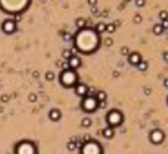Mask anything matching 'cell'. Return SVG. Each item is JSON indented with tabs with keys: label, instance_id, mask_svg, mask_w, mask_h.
<instances>
[{
	"label": "cell",
	"instance_id": "f1b7e54d",
	"mask_svg": "<svg viewBox=\"0 0 168 154\" xmlns=\"http://www.w3.org/2000/svg\"><path fill=\"white\" fill-rule=\"evenodd\" d=\"M134 22H136V24H140V22H142V16H140V15H136V16H134Z\"/></svg>",
	"mask_w": 168,
	"mask_h": 154
},
{
	"label": "cell",
	"instance_id": "30bf717a",
	"mask_svg": "<svg viewBox=\"0 0 168 154\" xmlns=\"http://www.w3.org/2000/svg\"><path fill=\"white\" fill-rule=\"evenodd\" d=\"M128 62H130V65L137 66L140 62H142V56H140V53H137V52L130 53V55H128Z\"/></svg>",
	"mask_w": 168,
	"mask_h": 154
},
{
	"label": "cell",
	"instance_id": "d6986e66",
	"mask_svg": "<svg viewBox=\"0 0 168 154\" xmlns=\"http://www.w3.org/2000/svg\"><path fill=\"white\" fill-rule=\"evenodd\" d=\"M68 150H69V151H75V150H77V144H75L74 140H71V141L68 143Z\"/></svg>",
	"mask_w": 168,
	"mask_h": 154
},
{
	"label": "cell",
	"instance_id": "836d02e7",
	"mask_svg": "<svg viewBox=\"0 0 168 154\" xmlns=\"http://www.w3.org/2000/svg\"><path fill=\"white\" fill-rule=\"evenodd\" d=\"M8 100H9V96H2V101H3V103H6Z\"/></svg>",
	"mask_w": 168,
	"mask_h": 154
},
{
	"label": "cell",
	"instance_id": "3957f363",
	"mask_svg": "<svg viewBox=\"0 0 168 154\" xmlns=\"http://www.w3.org/2000/svg\"><path fill=\"white\" fill-rule=\"evenodd\" d=\"M80 153L81 154H102V147L99 145V143L96 141H86L83 144V147L80 148Z\"/></svg>",
	"mask_w": 168,
	"mask_h": 154
},
{
	"label": "cell",
	"instance_id": "4dcf8cb0",
	"mask_svg": "<svg viewBox=\"0 0 168 154\" xmlns=\"http://www.w3.org/2000/svg\"><path fill=\"white\" fill-rule=\"evenodd\" d=\"M161 27H162L164 30H165V28H168V19H167V21H162V22H161Z\"/></svg>",
	"mask_w": 168,
	"mask_h": 154
},
{
	"label": "cell",
	"instance_id": "d4e9b609",
	"mask_svg": "<svg viewBox=\"0 0 168 154\" xmlns=\"http://www.w3.org/2000/svg\"><path fill=\"white\" fill-rule=\"evenodd\" d=\"M134 3H136V6H137V8H143L146 2H145V0H136Z\"/></svg>",
	"mask_w": 168,
	"mask_h": 154
},
{
	"label": "cell",
	"instance_id": "44dd1931",
	"mask_svg": "<svg viewBox=\"0 0 168 154\" xmlns=\"http://www.w3.org/2000/svg\"><path fill=\"white\" fill-rule=\"evenodd\" d=\"M71 56H72V52H71V50H64V52H62V57H64L65 60H68Z\"/></svg>",
	"mask_w": 168,
	"mask_h": 154
},
{
	"label": "cell",
	"instance_id": "277c9868",
	"mask_svg": "<svg viewBox=\"0 0 168 154\" xmlns=\"http://www.w3.org/2000/svg\"><path fill=\"white\" fill-rule=\"evenodd\" d=\"M15 154H37V148L31 141H21L15 147Z\"/></svg>",
	"mask_w": 168,
	"mask_h": 154
},
{
	"label": "cell",
	"instance_id": "2e32d148",
	"mask_svg": "<svg viewBox=\"0 0 168 154\" xmlns=\"http://www.w3.org/2000/svg\"><path fill=\"white\" fill-rule=\"evenodd\" d=\"M106 31V24H103V22H99L97 25H96V33H105Z\"/></svg>",
	"mask_w": 168,
	"mask_h": 154
},
{
	"label": "cell",
	"instance_id": "4fadbf2b",
	"mask_svg": "<svg viewBox=\"0 0 168 154\" xmlns=\"http://www.w3.org/2000/svg\"><path fill=\"white\" fill-rule=\"evenodd\" d=\"M102 135H103L106 140H111L112 137L115 135V131H114V128L108 126V128H103V129H102Z\"/></svg>",
	"mask_w": 168,
	"mask_h": 154
},
{
	"label": "cell",
	"instance_id": "9c48e42d",
	"mask_svg": "<svg viewBox=\"0 0 168 154\" xmlns=\"http://www.w3.org/2000/svg\"><path fill=\"white\" fill-rule=\"evenodd\" d=\"M68 65H69V69L75 71V69H78L80 66H81V59H80L78 56L72 55L69 59H68Z\"/></svg>",
	"mask_w": 168,
	"mask_h": 154
},
{
	"label": "cell",
	"instance_id": "83f0119b",
	"mask_svg": "<svg viewBox=\"0 0 168 154\" xmlns=\"http://www.w3.org/2000/svg\"><path fill=\"white\" fill-rule=\"evenodd\" d=\"M28 100H30L31 103H34V101L37 100V96H35V94H30V97H28Z\"/></svg>",
	"mask_w": 168,
	"mask_h": 154
},
{
	"label": "cell",
	"instance_id": "ffe728a7",
	"mask_svg": "<svg viewBox=\"0 0 168 154\" xmlns=\"http://www.w3.org/2000/svg\"><path fill=\"white\" fill-rule=\"evenodd\" d=\"M137 69H139V71H146V69H147V62L142 60V62L137 65Z\"/></svg>",
	"mask_w": 168,
	"mask_h": 154
},
{
	"label": "cell",
	"instance_id": "52a82bcc",
	"mask_svg": "<svg viewBox=\"0 0 168 154\" xmlns=\"http://www.w3.org/2000/svg\"><path fill=\"white\" fill-rule=\"evenodd\" d=\"M2 31L5 34H13L16 31V22L12 19H6L2 24Z\"/></svg>",
	"mask_w": 168,
	"mask_h": 154
},
{
	"label": "cell",
	"instance_id": "8992f818",
	"mask_svg": "<svg viewBox=\"0 0 168 154\" xmlns=\"http://www.w3.org/2000/svg\"><path fill=\"white\" fill-rule=\"evenodd\" d=\"M81 109L87 113H93L97 109V100L94 99V96H86L81 101Z\"/></svg>",
	"mask_w": 168,
	"mask_h": 154
},
{
	"label": "cell",
	"instance_id": "603a6c76",
	"mask_svg": "<svg viewBox=\"0 0 168 154\" xmlns=\"http://www.w3.org/2000/svg\"><path fill=\"white\" fill-rule=\"evenodd\" d=\"M159 18H161L162 21H167V19H168V12H167V11L159 12Z\"/></svg>",
	"mask_w": 168,
	"mask_h": 154
},
{
	"label": "cell",
	"instance_id": "8fae6325",
	"mask_svg": "<svg viewBox=\"0 0 168 154\" xmlns=\"http://www.w3.org/2000/svg\"><path fill=\"white\" fill-rule=\"evenodd\" d=\"M87 85H84V84H77L75 85V94L80 96V97H86L87 96Z\"/></svg>",
	"mask_w": 168,
	"mask_h": 154
},
{
	"label": "cell",
	"instance_id": "484cf974",
	"mask_svg": "<svg viewBox=\"0 0 168 154\" xmlns=\"http://www.w3.org/2000/svg\"><path fill=\"white\" fill-rule=\"evenodd\" d=\"M112 44H114V40H112V38H106V40H105V46H106V47H111Z\"/></svg>",
	"mask_w": 168,
	"mask_h": 154
},
{
	"label": "cell",
	"instance_id": "8d00e7d4",
	"mask_svg": "<svg viewBox=\"0 0 168 154\" xmlns=\"http://www.w3.org/2000/svg\"><path fill=\"white\" fill-rule=\"evenodd\" d=\"M124 2H130V0H124Z\"/></svg>",
	"mask_w": 168,
	"mask_h": 154
},
{
	"label": "cell",
	"instance_id": "e575fe53",
	"mask_svg": "<svg viewBox=\"0 0 168 154\" xmlns=\"http://www.w3.org/2000/svg\"><path fill=\"white\" fill-rule=\"evenodd\" d=\"M89 2V5H91V6H94L96 3H97V0H87Z\"/></svg>",
	"mask_w": 168,
	"mask_h": 154
},
{
	"label": "cell",
	"instance_id": "7c38bea8",
	"mask_svg": "<svg viewBox=\"0 0 168 154\" xmlns=\"http://www.w3.org/2000/svg\"><path fill=\"white\" fill-rule=\"evenodd\" d=\"M61 112L58 109H52L50 112H49V118H50V121H53V122H58L59 119H61Z\"/></svg>",
	"mask_w": 168,
	"mask_h": 154
},
{
	"label": "cell",
	"instance_id": "7a4b0ae2",
	"mask_svg": "<svg viewBox=\"0 0 168 154\" xmlns=\"http://www.w3.org/2000/svg\"><path fill=\"white\" fill-rule=\"evenodd\" d=\"M77 81H78V77H77L75 71H72V69L62 71V74H61V84L64 87H67V88L74 87L77 84Z\"/></svg>",
	"mask_w": 168,
	"mask_h": 154
},
{
	"label": "cell",
	"instance_id": "e0dca14e",
	"mask_svg": "<svg viewBox=\"0 0 168 154\" xmlns=\"http://www.w3.org/2000/svg\"><path fill=\"white\" fill-rule=\"evenodd\" d=\"M162 33H164V28L161 27V24H156V25H153V34H156V35H161Z\"/></svg>",
	"mask_w": 168,
	"mask_h": 154
},
{
	"label": "cell",
	"instance_id": "1f68e13d",
	"mask_svg": "<svg viewBox=\"0 0 168 154\" xmlns=\"http://www.w3.org/2000/svg\"><path fill=\"white\" fill-rule=\"evenodd\" d=\"M64 40H65V41H71V40H72V37H71L69 34H65V35H64Z\"/></svg>",
	"mask_w": 168,
	"mask_h": 154
},
{
	"label": "cell",
	"instance_id": "5b68a950",
	"mask_svg": "<svg viewBox=\"0 0 168 154\" xmlns=\"http://www.w3.org/2000/svg\"><path fill=\"white\" fill-rule=\"evenodd\" d=\"M124 121L123 113L120 110H111L108 115H106V122L111 128H115V126H120Z\"/></svg>",
	"mask_w": 168,
	"mask_h": 154
},
{
	"label": "cell",
	"instance_id": "6da1fadb",
	"mask_svg": "<svg viewBox=\"0 0 168 154\" xmlns=\"http://www.w3.org/2000/svg\"><path fill=\"white\" fill-rule=\"evenodd\" d=\"M75 46L78 47V50H81L83 53H91V52H94L96 47H97L96 34L91 33V31L81 30L75 35Z\"/></svg>",
	"mask_w": 168,
	"mask_h": 154
},
{
	"label": "cell",
	"instance_id": "f546056e",
	"mask_svg": "<svg viewBox=\"0 0 168 154\" xmlns=\"http://www.w3.org/2000/svg\"><path fill=\"white\" fill-rule=\"evenodd\" d=\"M62 68H64V71H68V69H69V65H68V60H65V62L62 63Z\"/></svg>",
	"mask_w": 168,
	"mask_h": 154
},
{
	"label": "cell",
	"instance_id": "7402d4cb",
	"mask_svg": "<svg viewBox=\"0 0 168 154\" xmlns=\"http://www.w3.org/2000/svg\"><path fill=\"white\" fill-rule=\"evenodd\" d=\"M46 79H47V81H53V79H55V74H53L52 71L46 72Z\"/></svg>",
	"mask_w": 168,
	"mask_h": 154
},
{
	"label": "cell",
	"instance_id": "cb8c5ba5",
	"mask_svg": "<svg viewBox=\"0 0 168 154\" xmlns=\"http://www.w3.org/2000/svg\"><path fill=\"white\" fill-rule=\"evenodd\" d=\"M106 31H108V33H114V31H115V25H114V24H108V25H106Z\"/></svg>",
	"mask_w": 168,
	"mask_h": 154
},
{
	"label": "cell",
	"instance_id": "4316f807",
	"mask_svg": "<svg viewBox=\"0 0 168 154\" xmlns=\"http://www.w3.org/2000/svg\"><path fill=\"white\" fill-rule=\"evenodd\" d=\"M121 55H123V56H128V55H130V52H128V49H127V47H123V49H121Z\"/></svg>",
	"mask_w": 168,
	"mask_h": 154
},
{
	"label": "cell",
	"instance_id": "ba28073f",
	"mask_svg": "<svg viewBox=\"0 0 168 154\" xmlns=\"http://www.w3.org/2000/svg\"><path fill=\"white\" fill-rule=\"evenodd\" d=\"M164 138H165V135H164V132L161 129H153L150 132V141L153 144H161L164 141Z\"/></svg>",
	"mask_w": 168,
	"mask_h": 154
},
{
	"label": "cell",
	"instance_id": "9a60e30c",
	"mask_svg": "<svg viewBox=\"0 0 168 154\" xmlns=\"http://www.w3.org/2000/svg\"><path fill=\"white\" fill-rule=\"evenodd\" d=\"M75 24H77V27L80 28V31H81V30H84V28L87 27V21H86V19H83V18H78V19L75 21Z\"/></svg>",
	"mask_w": 168,
	"mask_h": 154
},
{
	"label": "cell",
	"instance_id": "d590c367",
	"mask_svg": "<svg viewBox=\"0 0 168 154\" xmlns=\"http://www.w3.org/2000/svg\"><path fill=\"white\" fill-rule=\"evenodd\" d=\"M164 87L168 88V78H165V79H164Z\"/></svg>",
	"mask_w": 168,
	"mask_h": 154
},
{
	"label": "cell",
	"instance_id": "ac0fdd59",
	"mask_svg": "<svg viewBox=\"0 0 168 154\" xmlns=\"http://www.w3.org/2000/svg\"><path fill=\"white\" fill-rule=\"evenodd\" d=\"M81 126H83V128H90V126H91V119H90V118H84V119L81 121Z\"/></svg>",
	"mask_w": 168,
	"mask_h": 154
},
{
	"label": "cell",
	"instance_id": "d6a6232c",
	"mask_svg": "<svg viewBox=\"0 0 168 154\" xmlns=\"http://www.w3.org/2000/svg\"><path fill=\"white\" fill-rule=\"evenodd\" d=\"M162 57H164V60L168 63V52H164V55H162Z\"/></svg>",
	"mask_w": 168,
	"mask_h": 154
},
{
	"label": "cell",
	"instance_id": "5bb4252c",
	"mask_svg": "<svg viewBox=\"0 0 168 154\" xmlns=\"http://www.w3.org/2000/svg\"><path fill=\"white\" fill-rule=\"evenodd\" d=\"M94 99L97 100V103H100V101H106V93H105V91H97Z\"/></svg>",
	"mask_w": 168,
	"mask_h": 154
}]
</instances>
